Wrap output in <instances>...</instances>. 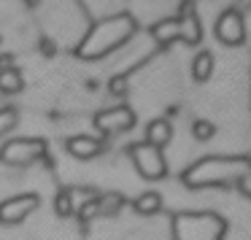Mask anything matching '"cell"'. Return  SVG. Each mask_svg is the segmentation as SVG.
Here are the masks:
<instances>
[{"label": "cell", "mask_w": 251, "mask_h": 240, "mask_svg": "<svg viewBox=\"0 0 251 240\" xmlns=\"http://www.w3.org/2000/svg\"><path fill=\"white\" fill-rule=\"evenodd\" d=\"M135 33V22L127 14H116V17L100 19L89 27V33L84 35V41L78 44L76 54L81 60H98L105 57L108 51H114L116 46H122L130 35Z\"/></svg>", "instance_id": "6da1fadb"}, {"label": "cell", "mask_w": 251, "mask_h": 240, "mask_svg": "<svg viewBox=\"0 0 251 240\" xmlns=\"http://www.w3.org/2000/svg\"><path fill=\"white\" fill-rule=\"evenodd\" d=\"M46 151H49V146H46L44 138H14L0 148V159L6 165L22 168V165H30L35 159L46 157Z\"/></svg>", "instance_id": "7a4b0ae2"}, {"label": "cell", "mask_w": 251, "mask_h": 240, "mask_svg": "<svg viewBox=\"0 0 251 240\" xmlns=\"http://www.w3.org/2000/svg\"><path fill=\"white\" fill-rule=\"evenodd\" d=\"M130 154H132V162H135L138 173H141L146 181H159V178H165V173H168V165H165V157H162V151H159V148L149 146V143L143 141V143L130 146Z\"/></svg>", "instance_id": "3957f363"}, {"label": "cell", "mask_w": 251, "mask_h": 240, "mask_svg": "<svg viewBox=\"0 0 251 240\" xmlns=\"http://www.w3.org/2000/svg\"><path fill=\"white\" fill-rule=\"evenodd\" d=\"M92 121H95V130H98L103 138H108V135H119V132L130 130V127L135 124V114H132L127 105H116V108L95 114Z\"/></svg>", "instance_id": "277c9868"}, {"label": "cell", "mask_w": 251, "mask_h": 240, "mask_svg": "<svg viewBox=\"0 0 251 240\" xmlns=\"http://www.w3.org/2000/svg\"><path fill=\"white\" fill-rule=\"evenodd\" d=\"M216 38L224 46H240L246 41V27H243V14L238 8H227L216 22Z\"/></svg>", "instance_id": "5b68a950"}, {"label": "cell", "mask_w": 251, "mask_h": 240, "mask_svg": "<svg viewBox=\"0 0 251 240\" xmlns=\"http://www.w3.org/2000/svg\"><path fill=\"white\" fill-rule=\"evenodd\" d=\"M41 205L38 194H19L0 202V224H22Z\"/></svg>", "instance_id": "8992f818"}, {"label": "cell", "mask_w": 251, "mask_h": 240, "mask_svg": "<svg viewBox=\"0 0 251 240\" xmlns=\"http://www.w3.org/2000/svg\"><path fill=\"white\" fill-rule=\"evenodd\" d=\"M181 22V30H184V44H200V19H197V11H195V3L192 0H184L178 8V17H176Z\"/></svg>", "instance_id": "52a82bcc"}, {"label": "cell", "mask_w": 251, "mask_h": 240, "mask_svg": "<svg viewBox=\"0 0 251 240\" xmlns=\"http://www.w3.org/2000/svg\"><path fill=\"white\" fill-rule=\"evenodd\" d=\"M65 148H68V154L76 157V159H95L103 151V141H100V138H92V135H73V138H68Z\"/></svg>", "instance_id": "ba28073f"}, {"label": "cell", "mask_w": 251, "mask_h": 240, "mask_svg": "<svg viewBox=\"0 0 251 240\" xmlns=\"http://www.w3.org/2000/svg\"><path fill=\"white\" fill-rule=\"evenodd\" d=\"M151 35L159 46H168L173 41H184V30H181V22L178 19H162L151 27Z\"/></svg>", "instance_id": "9c48e42d"}, {"label": "cell", "mask_w": 251, "mask_h": 240, "mask_svg": "<svg viewBox=\"0 0 251 240\" xmlns=\"http://www.w3.org/2000/svg\"><path fill=\"white\" fill-rule=\"evenodd\" d=\"M170 138H173V127H170L168 119L149 121V127H146V143H149V146H154V148L162 151V148L170 143Z\"/></svg>", "instance_id": "30bf717a"}, {"label": "cell", "mask_w": 251, "mask_h": 240, "mask_svg": "<svg viewBox=\"0 0 251 240\" xmlns=\"http://www.w3.org/2000/svg\"><path fill=\"white\" fill-rule=\"evenodd\" d=\"M211 76H213V54L208 49H202V51H197L195 60H192V78L202 84Z\"/></svg>", "instance_id": "8fae6325"}, {"label": "cell", "mask_w": 251, "mask_h": 240, "mask_svg": "<svg viewBox=\"0 0 251 240\" xmlns=\"http://www.w3.org/2000/svg\"><path fill=\"white\" fill-rule=\"evenodd\" d=\"M54 213L60 218H71L76 213V192L73 189H60L54 197Z\"/></svg>", "instance_id": "7c38bea8"}, {"label": "cell", "mask_w": 251, "mask_h": 240, "mask_svg": "<svg viewBox=\"0 0 251 240\" xmlns=\"http://www.w3.org/2000/svg\"><path fill=\"white\" fill-rule=\"evenodd\" d=\"M132 208H135L141 216H154V213L162 211V197H159L157 192H146V194H141L132 202Z\"/></svg>", "instance_id": "4fadbf2b"}, {"label": "cell", "mask_w": 251, "mask_h": 240, "mask_svg": "<svg viewBox=\"0 0 251 240\" xmlns=\"http://www.w3.org/2000/svg\"><path fill=\"white\" fill-rule=\"evenodd\" d=\"M22 87H25V78L17 68L0 71V92L3 95H17V92H22Z\"/></svg>", "instance_id": "5bb4252c"}, {"label": "cell", "mask_w": 251, "mask_h": 240, "mask_svg": "<svg viewBox=\"0 0 251 240\" xmlns=\"http://www.w3.org/2000/svg\"><path fill=\"white\" fill-rule=\"evenodd\" d=\"M125 205V197L116 194V192H108V194H100L98 197V213L100 216H116Z\"/></svg>", "instance_id": "9a60e30c"}, {"label": "cell", "mask_w": 251, "mask_h": 240, "mask_svg": "<svg viewBox=\"0 0 251 240\" xmlns=\"http://www.w3.org/2000/svg\"><path fill=\"white\" fill-rule=\"evenodd\" d=\"M17 124H19L17 108H0V138L8 135V132H11Z\"/></svg>", "instance_id": "2e32d148"}, {"label": "cell", "mask_w": 251, "mask_h": 240, "mask_svg": "<svg viewBox=\"0 0 251 240\" xmlns=\"http://www.w3.org/2000/svg\"><path fill=\"white\" fill-rule=\"evenodd\" d=\"M192 135L197 138V141H211L213 135H216V124L208 119H197L195 124H192Z\"/></svg>", "instance_id": "e0dca14e"}, {"label": "cell", "mask_w": 251, "mask_h": 240, "mask_svg": "<svg viewBox=\"0 0 251 240\" xmlns=\"http://www.w3.org/2000/svg\"><path fill=\"white\" fill-rule=\"evenodd\" d=\"M108 92L114 95V97H125L127 92H130V84H127V73H119V76H114L108 81Z\"/></svg>", "instance_id": "ac0fdd59"}, {"label": "cell", "mask_w": 251, "mask_h": 240, "mask_svg": "<svg viewBox=\"0 0 251 240\" xmlns=\"http://www.w3.org/2000/svg\"><path fill=\"white\" fill-rule=\"evenodd\" d=\"M41 51H44L46 57H51V54H54V41L44 38V41H41Z\"/></svg>", "instance_id": "d6986e66"}, {"label": "cell", "mask_w": 251, "mask_h": 240, "mask_svg": "<svg viewBox=\"0 0 251 240\" xmlns=\"http://www.w3.org/2000/svg\"><path fill=\"white\" fill-rule=\"evenodd\" d=\"M14 68V54H0V71H8Z\"/></svg>", "instance_id": "ffe728a7"}, {"label": "cell", "mask_w": 251, "mask_h": 240, "mask_svg": "<svg viewBox=\"0 0 251 240\" xmlns=\"http://www.w3.org/2000/svg\"><path fill=\"white\" fill-rule=\"evenodd\" d=\"M27 3H30V6H38V3H41V0H27Z\"/></svg>", "instance_id": "44dd1931"}, {"label": "cell", "mask_w": 251, "mask_h": 240, "mask_svg": "<svg viewBox=\"0 0 251 240\" xmlns=\"http://www.w3.org/2000/svg\"><path fill=\"white\" fill-rule=\"evenodd\" d=\"M0 41H3V38H0Z\"/></svg>", "instance_id": "7402d4cb"}]
</instances>
